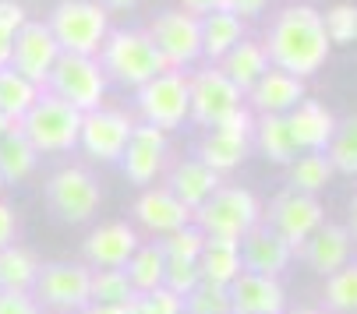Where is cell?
I'll use <instances>...</instances> for the list:
<instances>
[{"mask_svg": "<svg viewBox=\"0 0 357 314\" xmlns=\"http://www.w3.org/2000/svg\"><path fill=\"white\" fill-rule=\"evenodd\" d=\"M329 49H333V42L326 36L322 11H315L312 4H294V8L280 11L269 29V39H266L269 64L301 81L326 64Z\"/></svg>", "mask_w": 357, "mask_h": 314, "instance_id": "cell-1", "label": "cell"}, {"mask_svg": "<svg viewBox=\"0 0 357 314\" xmlns=\"http://www.w3.org/2000/svg\"><path fill=\"white\" fill-rule=\"evenodd\" d=\"M99 68H103L107 81H121L128 88H142L149 85L156 74L170 71V64L163 61V54L156 49V42H152L149 32L142 29H121V32H110L103 49H99Z\"/></svg>", "mask_w": 357, "mask_h": 314, "instance_id": "cell-2", "label": "cell"}, {"mask_svg": "<svg viewBox=\"0 0 357 314\" xmlns=\"http://www.w3.org/2000/svg\"><path fill=\"white\" fill-rule=\"evenodd\" d=\"M46 25L54 32L61 54L78 57H99V49L110 36V18L99 0H61Z\"/></svg>", "mask_w": 357, "mask_h": 314, "instance_id": "cell-3", "label": "cell"}, {"mask_svg": "<svg viewBox=\"0 0 357 314\" xmlns=\"http://www.w3.org/2000/svg\"><path fill=\"white\" fill-rule=\"evenodd\" d=\"M259 223H262V201L255 198V191L234 184H223L195 212V226L206 237H220V240H241Z\"/></svg>", "mask_w": 357, "mask_h": 314, "instance_id": "cell-4", "label": "cell"}, {"mask_svg": "<svg viewBox=\"0 0 357 314\" xmlns=\"http://www.w3.org/2000/svg\"><path fill=\"white\" fill-rule=\"evenodd\" d=\"M82 117L75 107H68L64 99H57L54 92H43L36 99V107L18 120L22 134L29 138V145L36 152H68L78 145L82 134Z\"/></svg>", "mask_w": 357, "mask_h": 314, "instance_id": "cell-5", "label": "cell"}, {"mask_svg": "<svg viewBox=\"0 0 357 314\" xmlns=\"http://www.w3.org/2000/svg\"><path fill=\"white\" fill-rule=\"evenodd\" d=\"M46 92L64 99L78 113H92L103 107L107 95V74L96 57H78V54H61V61L50 71Z\"/></svg>", "mask_w": 357, "mask_h": 314, "instance_id": "cell-6", "label": "cell"}, {"mask_svg": "<svg viewBox=\"0 0 357 314\" xmlns=\"http://www.w3.org/2000/svg\"><path fill=\"white\" fill-rule=\"evenodd\" d=\"M103 201V187L85 166H61L54 177L46 180V205L61 223L82 226L99 212Z\"/></svg>", "mask_w": 357, "mask_h": 314, "instance_id": "cell-7", "label": "cell"}, {"mask_svg": "<svg viewBox=\"0 0 357 314\" xmlns=\"http://www.w3.org/2000/svg\"><path fill=\"white\" fill-rule=\"evenodd\" d=\"M32 297L39 300V307L78 314L92 304V269L85 261H50L39 269Z\"/></svg>", "mask_w": 357, "mask_h": 314, "instance_id": "cell-8", "label": "cell"}, {"mask_svg": "<svg viewBox=\"0 0 357 314\" xmlns=\"http://www.w3.org/2000/svg\"><path fill=\"white\" fill-rule=\"evenodd\" d=\"M138 113L142 124H152L160 131H174L191 117V88L184 71H163L149 85L138 88Z\"/></svg>", "mask_w": 357, "mask_h": 314, "instance_id": "cell-9", "label": "cell"}, {"mask_svg": "<svg viewBox=\"0 0 357 314\" xmlns=\"http://www.w3.org/2000/svg\"><path fill=\"white\" fill-rule=\"evenodd\" d=\"M251 138H255V117H251V110L241 107L237 113H230L220 127H213L206 138L198 141L195 159L202 166H209L213 173H230V170H237L248 159Z\"/></svg>", "mask_w": 357, "mask_h": 314, "instance_id": "cell-10", "label": "cell"}, {"mask_svg": "<svg viewBox=\"0 0 357 314\" xmlns=\"http://www.w3.org/2000/svg\"><path fill=\"white\" fill-rule=\"evenodd\" d=\"M188 88H191V117L195 124L202 127H220L230 113H237L244 102H241V88L220 71V68H202L195 78H188Z\"/></svg>", "mask_w": 357, "mask_h": 314, "instance_id": "cell-11", "label": "cell"}, {"mask_svg": "<svg viewBox=\"0 0 357 314\" xmlns=\"http://www.w3.org/2000/svg\"><path fill=\"white\" fill-rule=\"evenodd\" d=\"M149 36L163 54V61L170 64V71H181V68H188L191 61L202 57V18L188 15L184 8L156 15Z\"/></svg>", "mask_w": 357, "mask_h": 314, "instance_id": "cell-12", "label": "cell"}, {"mask_svg": "<svg viewBox=\"0 0 357 314\" xmlns=\"http://www.w3.org/2000/svg\"><path fill=\"white\" fill-rule=\"evenodd\" d=\"M326 223V212H322V201L312 198V194H301V191H280L273 201H269V216H266V226L276 230L294 251L308 240L319 226Z\"/></svg>", "mask_w": 357, "mask_h": 314, "instance_id": "cell-13", "label": "cell"}, {"mask_svg": "<svg viewBox=\"0 0 357 314\" xmlns=\"http://www.w3.org/2000/svg\"><path fill=\"white\" fill-rule=\"evenodd\" d=\"M131 131H135V120L128 113L99 107V110L82 117L78 145L89 152V159H96V163H121Z\"/></svg>", "mask_w": 357, "mask_h": 314, "instance_id": "cell-14", "label": "cell"}, {"mask_svg": "<svg viewBox=\"0 0 357 314\" xmlns=\"http://www.w3.org/2000/svg\"><path fill=\"white\" fill-rule=\"evenodd\" d=\"M61 61V46L54 39V32H50L46 22H25V29L15 36V54H11V68L29 78L32 85L46 88L50 81V71H54V64Z\"/></svg>", "mask_w": 357, "mask_h": 314, "instance_id": "cell-15", "label": "cell"}, {"mask_svg": "<svg viewBox=\"0 0 357 314\" xmlns=\"http://www.w3.org/2000/svg\"><path fill=\"white\" fill-rule=\"evenodd\" d=\"M167 163V131L152 127V124H135L124 155H121V170L131 184L138 187H152Z\"/></svg>", "mask_w": 357, "mask_h": 314, "instance_id": "cell-16", "label": "cell"}, {"mask_svg": "<svg viewBox=\"0 0 357 314\" xmlns=\"http://www.w3.org/2000/svg\"><path fill=\"white\" fill-rule=\"evenodd\" d=\"M138 230L128 226V223H103L96 226L85 244H82V258L92 272H103V269H124L128 258L138 251Z\"/></svg>", "mask_w": 357, "mask_h": 314, "instance_id": "cell-17", "label": "cell"}, {"mask_svg": "<svg viewBox=\"0 0 357 314\" xmlns=\"http://www.w3.org/2000/svg\"><path fill=\"white\" fill-rule=\"evenodd\" d=\"M297 254L304 258V265H308L312 272L329 279L333 272H340L343 265L354 261V237L340 223H322L308 240L297 247Z\"/></svg>", "mask_w": 357, "mask_h": 314, "instance_id": "cell-18", "label": "cell"}, {"mask_svg": "<svg viewBox=\"0 0 357 314\" xmlns=\"http://www.w3.org/2000/svg\"><path fill=\"white\" fill-rule=\"evenodd\" d=\"M290 258H294V247L266 223H259L241 237V269L244 272L280 279V272L290 265Z\"/></svg>", "mask_w": 357, "mask_h": 314, "instance_id": "cell-19", "label": "cell"}, {"mask_svg": "<svg viewBox=\"0 0 357 314\" xmlns=\"http://www.w3.org/2000/svg\"><path fill=\"white\" fill-rule=\"evenodd\" d=\"M227 297H230V314H287V293L273 276L241 272L227 286Z\"/></svg>", "mask_w": 357, "mask_h": 314, "instance_id": "cell-20", "label": "cell"}, {"mask_svg": "<svg viewBox=\"0 0 357 314\" xmlns=\"http://www.w3.org/2000/svg\"><path fill=\"white\" fill-rule=\"evenodd\" d=\"M135 219H138L145 230H152L156 237H167V233H174V230H181V226H188V223H195V212L170 194V187H156V184H152V187H145V191L138 194V201H135Z\"/></svg>", "mask_w": 357, "mask_h": 314, "instance_id": "cell-21", "label": "cell"}, {"mask_svg": "<svg viewBox=\"0 0 357 314\" xmlns=\"http://www.w3.org/2000/svg\"><path fill=\"white\" fill-rule=\"evenodd\" d=\"M248 95H251V107L262 117H287L290 110H297L304 102V81L280 68H269Z\"/></svg>", "mask_w": 357, "mask_h": 314, "instance_id": "cell-22", "label": "cell"}, {"mask_svg": "<svg viewBox=\"0 0 357 314\" xmlns=\"http://www.w3.org/2000/svg\"><path fill=\"white\" fill-rule=\"evenodd\" d=\"M287 124H290V134L297 141V152H326L333 141V131H336L333 110L315 99H304L297 110H290Z\"/></svg>", "mask_w": 357, "mask_h": 314, "instance_id": "cell-23", "label": "cell"}, {"mask_svg": "<svg viewBox=\"0 0 357 314\" xmlns=\"http://www.w3.org/2000/svg\"><path fill=\"white\" fill-rule=\"evenodd\" d=\"M167 187H170V194H174L181 205H188L191 212H198V208L206 205L223 184H220V173H213L209 166H202L198 159H184V163L174 166Z\"/></svg>", "mask_w": 357, "mask_h": 314, "instance_id": "cell-24", "label": "cell"}, {"mask_svg": "<svg viewBox=\"0 0 357 314\" xmlns=\"http://www.w3.org/2000/svg\"><path fill=\"white\" fill-rule=\"evenodd\" d=\"M198 272L206 286H230L244 269H241V240H220L206 237V251L198 258Z\"/></svg>", "mask_w": 357, "mask_h": 314, "instance_id": "cell-25", "label": "cell"}, {"mask_svg": "<svg viewBox=\"0 0 357 314\" xmlns=\"http://www.w3.org/2000/svg\"><path fill=\"white\" fill-rule=\"evenodd\" d=\"M269 57H266V46L262 42H251V39H241L230 54L220 61V71L241 88V92H251L255 81H259L266 71H269Z\"/></svg>", "mask_w": 357, "mask_h": 314, "instance_id": "cell-26", "label": "cell"}, {"mask_svg": "<svg viewBox=\"0 0 357 314\" xmlns=\"http://www.w3.org/2000/svg\"><path fill=\"white\" fill-rule=\"evenodd\" d=\"M244 39V18H237L234 11H213L202 18V54L223 61L230 49Z\"/></svg>", "mask_w": 357, "mask_h": 314, "instance_id": "cell-27", "label": "cell"}, {"mask_svg": "<svg viewBox=\"0 0 357 314\" xmlns=\"http://www.w3.org/2000/svg\"><path fill=\"white\" fill-rule=\"evenodd\" d=\"M124 276L131 283L135 293H152L163 286V276H167V254L160 244H138V251L128 258L124 265Z\"/></svg>", "mask_w": 357, "mask_h": 314, "instance_id": "cell-28", "label": "cell"}, {"mask_svg": "<svg viewBox=\"0 0 357 314\" xmlns=\"http://www.w3.org/2000/svg\"><path fill=\"white\" fill-rule=\"evenodd\" d=\"M39 163V152L29 145L22 127L15 124L4 138H0V180L4 184H22Z\"/></svg>", "mask_w": 357, "mask_h": 314, "instance_id": "cell-29", "label": "cell"}, {"mask_svg": "<svg viewBox=\"0 0 357 314\" xmlns=\"http://www.w3.org/2000/svg\"><path fill=\"white\" fill-rule=\"evenodd\" d=\"M39 258L36 251L11 244L0 251V290H15V293H32L36 279H39Z\"/></svg>", "mask_w": 357, "mask_h": 314, "instance_id": "cell-30", "label": "cell"}, {"mask_svg": "<svg viewBox=\"0 0 357 314\" xmlns=\"http://www.w3.org/2000/svg\"><path fill=\"white\" fill-rule=\"evenodd\" d=\"M255 145L262 148V155L269 163H280V166H290L301 155L287 117H259L255 120Z\"/></svg>", "mask_w": 357, "mask_h": 314, "instance_id": "cell-31", "label": "cell"}, {"mask_svg": "<svg viewBox=\"0 0 357 314\" xmlns=\"http://www.w3.org/2000/svg\"><path fill=\"white\" fill-rule=\"evenodd\" d=\"M43 95L39 85H32L29 78H22L15 68H4L0 71V113H4L8 120H22L32 107H36V99Z\"/></svg>", "mask_w": 357, "mask_h": 314, "instance_id": "cell-32", "label": "cell"}, {"mask_svg": "<svg viewBox=\"0 0 357 314\" xmlns=\"http://www.w3.org/2000/svg\"><path fill=\"white\" fill-rule=\"evenodd\" d=\"M333 163L326 152H304L290 163V191H301V194H319L329 180H333Z\"/></svg>", "mask_w": 357, "mask_h": 314, "instance_id": "cell-33", "label": "cell"}, {"mask_svg": "<svg viewBox=\"0 0 357 314\" xmlns=\"http://www.w3.org/2000/svg\"><path fill=\"white\" fill-rule=\"evenodd\" d=\"M326 155H329L336 173L357 177V113L347 117V120H336V131H333V141H329Z\"/></svg>", "mask_w": 357, "mask_h": 314, "instance_id": "cell-34", "label": "cell"}, {"mask_svg": "<svg viewBox=\"0 0 357 314\" xmlns=\"http://www.w3.org/2000/svg\"><path fill=\"white\" fill-rule=\"evenodd\" d=\"M326 307L336 314L357 311V261H350V265H343L326 279Z\"/></svg>", "mask_w": 357, "mask_h": 314, "instance_id": "cell-35", "label": "cell"}, {"mask_svg": "<svg viewBox=\"0 0 357 314\" xmlns=\"http://www.w3.org/2000/svg\"><path fill=\"white\" fill-rule=\"evenodd\" d=\"M156 244L163 247L167 261H198L202 251H206V233H202L195 223H188V226H181V230L160 237Z\"/></svg>", "mask_w": 357, "mask_h": 314, "instance_id": "cell-36", "label": "cell"}, {"mask_svg": "<svg viewBox=\"0 0 357 314\" xmlns=\"http://www.w3.org/2000/svg\"><path fill=\"white\" fill-rule=\"evenodd\" d=\"M135 297L124 269H103L92 272V304H107V307H124Z\"/></svg>", "mask_w": 357, "mask_h": 314, "instance_id": "cell-37", "label": "cell"}, {"mask_svg": "<svg viewBox=\"0 0 357 314\" xmlns=\"http://www.w3.org/2000/svg\"><path fill=\"white\" fill-rule=\"evenodd\" d=\"M128 314H184V300L177 293H170L167 286L152 290V293H135L124 304Z\"/></svg>", "mask_w": 357, "mask_h": 314, "instance_id": "cell-38", "label": "cell"}, {"mask_svg": "<svg viewBox=\"0 0 357 314\" xmlns=\"http://www.w3.org/2000/svg\"><path fill=\"white\" fill-rule=\"evenodd\" d=\"M322 22H326L329 42L347 46V42L357 39V4H336V8H329V11L322 15Z\"/></svg>", "mask_w": 357, "mask_h": 314, "instance_id": "cell-39", "label": "cell"}, {"mask_svg": "<svg viewBox=\"0 0 357 314\" xmlns=\"http://www.w3.org/2000/svg\"><path fill=\"white\" fill-rule=\"evenodd\" d=\"M184 314H230V297L223 286H206L191 290L184 297Z\"/></svg>", "mask_w": 357, "mask_h": 314, "instance_id": "cell-40", "label": "cell"}, {"mask_svg": "<svg viewBox=\"0 0 357 314\" xmlns=\"http://www.w3.org/2000/svg\"><path fill=\"white\" fill-rule=\"evenodd\" d=\"M163 286L184 300L191 290H198V286H202L198 261H167V276H163Z\"/></svg>", "mask_w": 357, "mask_h": 314, "instance_id": "cell-41", "label": "cell"}, {"mask_svg": "<svg viewBox=\"0 0 357 314\" xmlns=\"http://www.w3.org/2000/svg\"><path fill=\"white\" fill-rule=\"evenodd\" d=\"M0 314H43V307L32 293L0 290Z\"/></svg>", "mask_w": 357, "mask_h": 314, "instance_id": "cell-42", "label": "cell"}, {"mask_svg": "<svg viewBox=\"0 0 357 314\" xmlns=\"http://www.w3.org/2000/svg\"><path fill=\"white\" fill-rule=\"evenodd\" d=\"M25 22H29V15H25V8L18 4V0H0V29L18 36L25 29Z\"/></svg>", "mask_w": 357, "mask_h": 314, "instance_id": "cell-43", "label": "cell"}, {"mask_svg": "<svg viewBox=\"0 0 357 314\" xmlns=\"http://www.w3.org/2000/svg\"><path fill=\"white\" fill-rule=\"evenodd\" d=\"M18 237V216H15V208L8 201H0V251L11 247Z\"/></svg>", "mask_w": 357, "mask_h": 314, "instance_id": "cell-44", "label": "cell"}, {"mask_svg": "<svg viewBox=\"0 0 357 314\" xmlns=\"http://www.w3.org/2000/svg\"><path fill=\"white\" fill-rule=\"evenodd\" d=\"M266 4L269 0H223V11H234L237 18H251V15H259Z\"/></svg>", "mask_w": 357, "mask_h": 314, "instance_id": "cell-45", "label": "cell"}, {"mask_svg": "<svg viewBox=\"0 0 357 314\" xmlns=\"http://www.w3.org/2000/svg\"><path fill=\"white\" fill-rule=\"evenodd\" d=\"M181 4H184V11L195 15V18H206V15H213V11H223V0H181Z\"/></svg>", "mask_w": 357, "mask_h": 314, "instance_id": "cell-46", "label": "cell"}, {"mask_svg": "<svg viewBox=\"0 0 357 314\" xmlns=\"http://www.w3.org/2000/svg\"><path fill=\"white\" fill-rule=\"evenodd\" d=\"M11 54H15V36L0 29V71L11 68Z\"/></svg>", "mask_w": 357, "mask_h": 314, "instance_id": "cell-47", "label": "cell"}, {"mask_svg": "<svg viewBox=\"0 0 357 314\" xmlns=\"http://www.w3.org/2000/svg\"><path fill=\"white\" fill-rule=\"evenodd\" d=\"M347 233L357 240V194L350 198V208H347Z\"/></svg>", "mask_w": 357, "mask_h": 314, "instance_id": "cell-48", "label": "cell"}, {"mask_svg": "<svg viewBox=\"0 0 357 314\" xmlns=\"http://www.w3.org/2000/svg\"><path fill=\"white\" fill-rule=\"evenodd\" d=\"M78 314H128L124 307H107V304H89L85 311H78Z\"/></svg>", "mask_w": 357, "mask_h": 314, "instance_id": "cell-49", "label": "cell"}, {"mask_svg": "<svg viewBox=\"0 0 357 314\" xmlns=\"http://www.w3.org/2000/svg\"><path fill=\"white\" fill-rule=\"evenodd\" d=\"M103 8H114V11H128V8H135L138 0H99Z\"/></svg>", "mask_w": 357, "mask_h": 314, "instance_id": "cell-50", "label": "cell"}, {"mask_svg": "<svg viewBox=\"0 0 357 314\" xmlns=\"http://www.w3.org/2000/svg\"><path fill=\"white\" fill-rule=\"evenodd\" d=\"M11 127H15V120H8V117H4V113H0V138H4V134H8V131H11Z\"/></svg>", "mask_w": 357, "mask_h": 314, "instance_id": "cell-51", "label": "cell"}, {"mask_svg": "<svg viewBox=\"0 0 357 314\" xmlns=\"http://www.w3.org/2000/svg\"><path fill=\"white\" fill-rule=\"evenodd\" d=\"M287 314H326V311H319V307H297V311H287Z\"/></svg>", "mask_w": 357, "mask_h": 314, "instance_id": "cell-52", "label": "cell"}, {"mask_svg": "<svg viewBox=\"0 0 357 314\" xmlns=\"http://www.w3.org/2000/svg\"><path fill=\"white\" fill-rule=\"evenodd\" d=\"M0 187H4V180H0Z\"/></svg>", "mask_w": 357, "mask_h": 314, "instance_id": "cell-53", "label": "cell"}]
</instances>
